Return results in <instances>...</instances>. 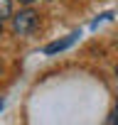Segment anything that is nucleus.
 <instances>
[{
    "label": "nucleus",
    "instance_id": "f257e3e1",
    "mask_svg": "<svg viewBox=\"0 0 118 125\" xmlns=\"http://www.w3.org/2000/svg\"><path fill=\"white\" fill-rule=\"evenodd\" d=\"M35 27H37V15L32 10H22V12H17L12 17V30L17 34H30Z\"/></svg>",
    "mask_w": 118,
    "mask_h": 125
},
{
    "label": "nucleus",
    "instance_id": "f03ea898",
    "mask_svg": "<svg viewBox=\"0 0 118 125\" xmlns=\"http://www.w3.org/2000/svg\"><path fill=\"white\" fill-rule=\"evenodd\" d=\"M74 39H76V34H71V37H67V39H59V42H52V44H47V47H44V52H47V54L62 52V49H67L69 44H74Z\"/></svg>",
    "mask_w": 118,
    "mask_h": 125
},
{
    "label": "nucleus",
    "instance_id": "7ed1b4c3",
    "mask_svg": "<svg viewBox=\"0 0 118 125\" xmlns=\"http://www.w3.org/2000/svg\"><path fill=\"white\" fill-rule=\"evenodd\" d=\"M12 15V5H10V0H0V22H3L5 17Z\"/></svg>",
    "mask_w": 118,
    "mask_h": 125
},
{
    "label": "nucleus",
    "instance_id": "20e7f679",
    "mask_svg": "<svg viewBox=\"0 0 118 125\" xmlns=\"http://www.w3.org/2000/svg\"><path fill=\"white\" fill-rule=\"evenodd\" d=\"M20 3H25V5H30V3H35V0H20Z\"/></svg>",
    "mask_w": 118,
    "mask_h": 125
},
{
    "label": "nucleus",
    "instance_id": "39448f33",
    "mask_svg": "<svg viewBox=\"0 0 118 125\" xmlns=\"http://www.w3.org/2000/svg\"><path fill=\"white\" fill-rule=\"evenodd\" d=\"M0 74H3V66H0Z\"/></svg>",
    "mask_w": 118,
    "mask_h": 125
},
{
    "label": "nucleus",
    "instance_id": "423d86ee",
    "mask_svg": "<svg viewBox=\"0 0 118 125\" xmlns=\"http://www.w3.org/2000/svg\"><path fill=\"white\" fill-rule=\"evenodd\" d=\"M0 30H3V25H0Z\"/></svg>",
    "mask_w": 118,
    "mask_h": 125
}]
</instances>
